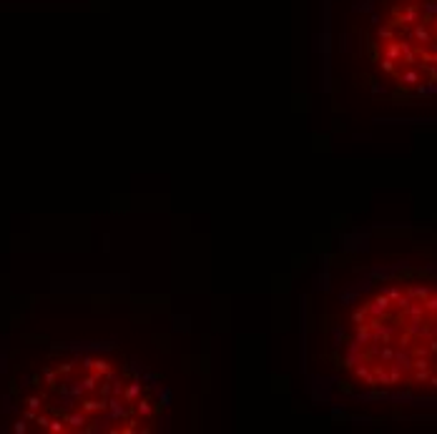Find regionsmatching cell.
Instances as JSON below:
<instances>
[{
    "mask_svg": "<svg viewBox=\"0 0 437 434\" xmlns=\"http://www.w3.org/2000/svg\"><path fill=\"white\" fill-rule=\"evenodd\" d=\"M374 58L400 88L437 85V0H389L374 35Z\"/></svg>",
    "mask_w": 437,
    "mask_h": 434,
    "instance_id": "cell-3",
    "label": "cell"
},
{
    "mask_svg": "<svg viewBox=\"0 0 437 434\" xmlns=\"http://www.w3.org/2000/svg\"><path fill=\"white\" fill-rule=\"evenodd\" d=\"M161 399L153 384L113 354H75L48 364L23 399V422L35 432H153Z\"/></svg>",
    "mask_w": 437,
    "mask_h": 434,
    "instance_id": "cell-1",
    "label": "cell"
},
{
    "mask_svg": "<svg viewBox=\"0 0 437 434\" xmlns=\"http://www.w3.org/2000/svg\"><path fill=\"white\" fill-rule=\"evenodd\" d=\"M349 374L372 389L437 394V286L387 284L352 314Z\"/></svg>",
    "mask_w": 437,
    "mask_h": 434,
    "instance_id": "cell-2",
    "label": "cell"
}]
</instances>
